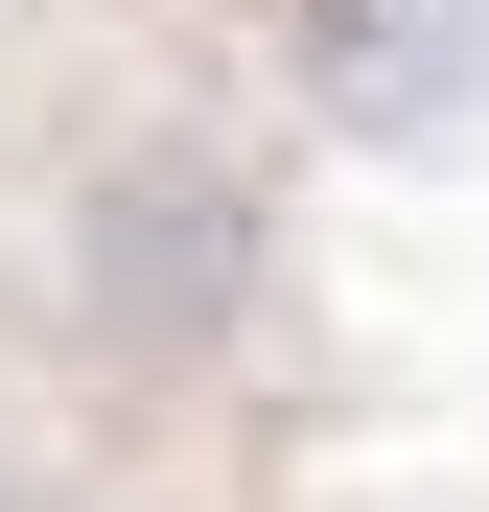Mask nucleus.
I'll return each mask as SVG.
<instances>
[{
    "label": "nucleus",
    "mask_w": 489,
    "mask_h": 512,
    "mask_svg": "<svg viewBox=\"0 0 489 512\" xmlns=\"http://www.w3.org/2000/svg\"><path fill=\"white\" fill-rule=\"evenodd\" d=\"M0 512H117L94 466H47V443H0Z\"/></svg>",
    "instance_id": "obj_2"
},
{
    "label": "nucleus",
    "mask_w": 489,
    "mask_h": 512,
    "mask_svg": "<svg viewBox=\"0 0 489 512\" xmlns=\"http://www.w3.org/2000/svg\"><path fill=\"white\" fill-rule=\"evenodd\" d=\"M257 280H280L257 163H233V140H187V117H140V140H94V163L47 187V303L94 326L117 373H187Z\"/></svg>",
    "instance_id": "obj_1"
}]
</instances>
